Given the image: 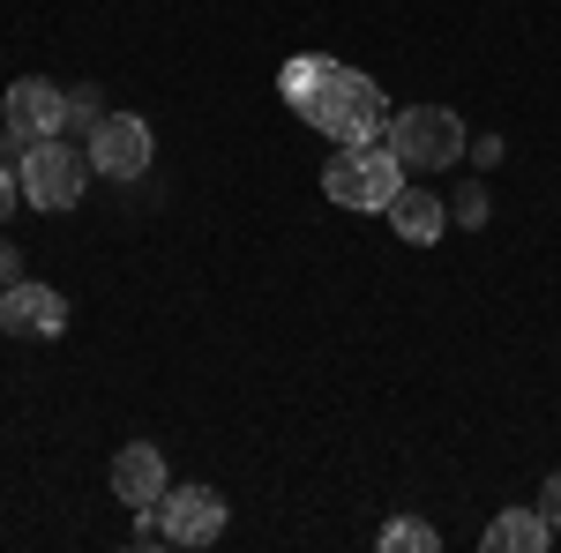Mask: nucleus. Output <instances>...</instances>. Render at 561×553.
Listing matches in <instances>:
<instances>
[{
  "label": "nucleus",
  "instance_id": "f257e3e1",
  "mask_svg": "<svg viewBox=\"0 0 561 553\" xmlns=\"http://www.w3.org/2000/svg\"><path fill=\"white\" fill-rule=\"evenodd\" d=\"M277 90L285 105L300 113L307 128H322L330 142H375L389 128V97L375 76H359L345 60H322V53H293L277 68Z\"/></svg>",
  "mask_w": 561,
  "mask_h": 553
},
{
  "label": "nucleus",
  "instance_id": "f03ea898",
  "mask_svg": "<svg viewBox=\"0 0 561 553\" xmlns=\"http://www.w3.org/2000/svg\"><path fill=\"white\" fill-rule=\"evenodd\" d=\"M322 195H330L337 210H389V203L404 195V158L389 150V135L345 142V150L322 165Z\"/></svg>",
  "mask_w": 561,
  "mask_h": 553
},
{
  "label": "nucleus",
  "instance_id": "7ed1b4c3",
  "mask_svg": "<svg viewBox=\"0 0 561 553\" xmlns=\"http://www.w3.org/2000/svg\"><path fill=\"white\" fill-rule=\"evenodd\" d=\"M389 150L404 158V172H442L465 158V120L449 113V105H404V113H389Z\"/></svg>",
  "mask_w": 561,
  "mask_h": 553
},
{
  "label": "nucleus",
  "instance_id": "20e7f679",
  "mask_svg": "<svg viewBox=\"0 0 561 553\" xmlns=\"http://www.w3.org/2000/svg\"><path fill=\"white\" fill-rule=\"evenodd\" d=\"M15 180H23V203H31V210H76L83 187H90V150L45 135V142H31V158H23Z\"/></svg>",
  "mask_w": 561,
  "mask_h": 553
},
{
  "label": "nucleus",
  "instance_id": "39448f33",
  "mask_svg": "<svg viewBox=\"0 0 561 553\" xmlns=\"http://www.w3.org/2000/svg\"><path fill=\"white\" fill-rule=\"evenodd\" d=\"M83 150H90V172H98V180H142L158 142H150V120H142V113H105V120L83 135Z\"/></svg>",
  "mask_w": 561,
  "mask_h": 553
},
{
  "label": "nucleus",
  "instance_id": "423d86ee",
  "mask_svg": "<svg viewBox=\"0 0 561 553\" xmlns=\"http://www.w3.org/2000/svg\"><path fill=\"white\" fill-rule=\"evenodd\" d=\"M165 546H217L225 539V494L217 486H165Z\"/></svg>",
  "mask_w": 561,
  "mask_h": 553
},
{
  "label": "nucleus",
  "instance_id": "0eeeda50",
  "mask_svg": "<svg viewBox=\"0 0 561 553\" xmlns=\"http://www.w3.org/2000/svg\"><path fill=\"white\" fill-rule=\"evenodd\" d=\"M0 120L23 135V142H45V135L68 128V90L45 83V76H23V83H8V97H0Z\"/></svg>",
  "mask_w": 561,
  "mask_h": 553
},
{
  "label": "nucleus",
  "instance_id": "6e6552de",
  "mask_svg": "<svg viewBox=\"0 0 561 553\" xmlns=\"http://www.w3.org/2000/svg\"><path fill=\"white\" fill-rule=\"evenodd\" d=\"M0 330L8 337H60L68 330V299L53 292V285H31V277H15L8 292H0Z\"/></svg>",
  "mask_w": 561,
  "mask_h": 553
},
{
  "label": "nucleus",
  "instance_id": "1a4fd4ad",
  "mask_svg": "<svg viewBox=\"0 0 561 553\" xmlns=\"http://www.w3.org/2000/svg\"><path fill=\"white\" fill-rule=\"evenodd\" d=\"M165 457H158V441H128L121 457H113V502H128V509H158L165 502Z\"/></svg>",
  "mask_w": 561,
  "mask_h": 553
},
{
  "label": "nucleus",
  "instance_id": "9d476101",
  "mask_svg": "<svg viewBox=\"0 0 561 553\" xmlns=\"http://www.w3.org/2000/svg\"><path fill=\"white\" fill-rule=\"evenodd\" d=\"M382 217H389V232H397L404 247H434V240L449 232V203H442L434 187H412V180H404V195H397Z\"/></svg>",
  "mask_w": 561,
  "mask_h": 553
},
{
  "label": "nucleus",
  "instance_id": "9b49d317",
  "mask_svg": "<svg viewBox=\"0 0 561 553\" xmlns=\"http://www.w3.org/2000/svg\"><path fill=\"white\" fill-rule=\"evenodd\" d=\"M486 553H547L554 546V523L539 509H502L494 523H486V539H479Z\"/></svg>",
  "mask_w": 561,
  "mask_h": 553
},
{
  "label": "nucleus",
  "instance_id": "f8f14e48",
  "mask_svg": "<svg viewBox=\"0 0 561 553\" xmlns=\"http://www.w3.org/2000/svg\"><path fill=\"white\" fill-rule=\"evenodd\" d=\"M434 546H442V531L420 523V516H389L382 523V553H434Z\"/></svg>",
  "mask_w": 561,
  "mask_h": 553
},
{
  "label": "nucleus",
  "instance_id": "ddd939ff",
  "mask_svg": "<svg viewBox=\"0 0 561 553\" xmlns=\"http://www.w3.org/2000/svg\"><path fill=\"white\" fill-rule=\"evenodd\" d=\"M98 120H105V97H98V83H76L68 90V128H98Z\"/></svg>",
  "mask_w": 561,
  "mask_h": 553
},
{
  "label": "nucleus",
  "instance_id": "4468645a",
  "mask_svg": "<svg viewBox=\"0 0 561 553\" xmlns=\"http://www.w3.org/2000/svg\"><path fill=\"white\" fill-rule=\"evenodd\" d=\"M23 158H31V142H23V135L0 120V172H23Z\"/></svg>",
  "mask_w": 561,
  "mask_h": 553
},
{
  "label": "nucleus",
  "instance_id": "2eb2a0df",
  "mask_svg": "<svg viewBox=\"0 0 561 553\" xmlns=\"http://www.w3.org/2000/svg\"><path fill=\"white\" fill-rule=\"evenodd\" d=\"M457 224H486V195H479V187H465V195H457Z\"/></svg>",
  "mask_w": 561,
  "mask_h": 553
},
{
  "label": "nucleus",
  "instance_id": "dca6fc26",
  "mask_svg": "<svg viewBox=\"0 0 561 553\" xmlns=\"http://www.w3.org/2000/svg\"><path fill=\"white\" fill-rule=\"evenodd\" d=\"M539 516H547V523H554V531H561V471H554V479H547V486H539Z\"/></svg>",
  "mask_w": 561,
  "mask_h": 553
},
{
  "label": "nucleus",
  "instance_id": "f3484780",
  "mask_svg": "<svg viewBox=\"0 0 561 553\" xmlns=\"http://www.w3.org/2000/svg\"><path fill=\"white\" fill-rule=\"evenodd\" d=\"M465 158H479V165H494V158H502V135H472V142H465Z\"/></svg>",
  "mask_w": 561,
  "mask_h": 553
},
{
  "label": "nucleus",
  "instance_id": "a211bd4d",
  "mask_svg": "<svg viewBox=\"0 0 561 553\" xmlns=\"http://www.w3.org/2000/svg\"><path fill=\"white\" fill-rule=\"evenodd\" d=\"M15 203H23V180H15V172H0V224H8V210H15Z\"/></svg>",
  "mask_w": 561,
  "mask_h": 553
},
{
  "label": "nucleus",
  "instance_id": "6ab92c4d",
  "mask_svg": "<svg viewBox=\"0 0 561 553\" xmlns=\"http://www.w3.org/2000/svg\"><path fill=\"white\" fill-rule=\"evenodd\" d=\"M15 277H23V255H15V247H8V240H0V292H8V285H15Z\"/></svg>",
  "mask_w": 561,
  "mask_h": 553
}]
</instances>
